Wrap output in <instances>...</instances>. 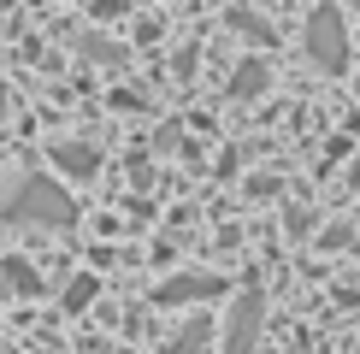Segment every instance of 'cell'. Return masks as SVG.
<instances>
[{
  "instance_id": "cell-1",
  "label": "cell",
  "mask_w": 360,
  "mask_h": 354,
  "mask_svg": "<svg viewBox=\"0 0 360 354\" xmlns=\"http://www.w3.org/2000/svg\"><path fill=\"white\" fill-rule=\"evenodd\" d=\"M6 218H30V225H65L71 218V195L53 177H24L6 195Z\"/></svg>"
},
{
  "instance_id": "cell-2",
  "label": "cell",
  "mask_w": 360,
  "mask_h": 354,
  "mask_svg": "<svg viewBox=\"0 0 360 354\" xmlns=\"http://www.w3.org/2000/svg\"><path fill=\"white\" fill-rule=\"evenodd\" d=\"M307 59L319 71H331V77L349 65V29H342V12L337 6H319L307 18Z\"/></svg>"
},
{
  "instance_id": "cell-3",
  "label": "cell",
  "mask_w": 360,
  "mask_h": 354,
  "mask_svg": "<svg viewBox=\"0 0 360 354\" xmlns=\"http://www.w3.org/2000/svg\"><path fill=\"white\" fill-rule=\"evenodd\" d=\"M260 319H266V295L260 289H243L231 301V319H224V354H248L254 336H260Z\"/></svg>"
},
{
  "instance_id": "cell-4",
  "label": "cell",
  "mask_w": 360,
  "mask_h": 354,
  "mask_svg": "<svg viewBox=\"0 0 360 354\" xmlns=\"http://www.w3.org/2000/svg\"><path fill=\"white\" fill-rule=\"evenodd\" d=\"M213 295H224V277H213V272H184V277H172V284H160L154 301H160V307H177V301H213Z\"/></svg>"
},
{
  "instance_id": "cell-5",
  "label": "cell",
  "mask_w": 360,
  "mask_h": 354,
  "mask_svg": "<svg viewBox=\"0 0 360 354\" xmlns=\"http://www.w3.org/2000/svg\"><path fill=\"white\" fill-rule=\"evenodd\" d=\"M53 166L65 171V177H95V166H101V154L89 142H59L53 148Z\"/></svg>"
},
{
  "instance_id": "cell-6",
  "label": "cell",
  "mask_w": 360,
  "mask_h": 354,
  "mask_svg": "<svg viewBox=\"0 0 360 354\" xmlns=\"http://www.w3.org/2000/svg\"><path fill=\"white\" fill-rule=\"evenodd\" d=\"M207 336H213V324H207V319H189L166 348H172V354H207Z\"/></svg>"
},
{
  "instance_id": "cell-7",
  "label": "cell",
  "mask_w": 360,
  "mask_h": 354,
  "mask_svg": "<svg viewBox=\"0 0 360 354\" xmlns=\"http://www.w3.org/2000/svg\"><path fill=\"white\" fill-rule=\"evenodd\" d=\"M260 88H266V65H260V59H243V65H236V77H231V95L248 100V95H260Z\"/></svg>"
},
{
  "instance_id": "cell-8",
  "label": "cell",
  "mask_w": 360,
  "mask_h": 354,
  "mask_svg": "<svg viewBox=\"0 0 360 354\" xmlns=\"http://www.w3.org/2000/svg\"><path fill=\"white\" fill-rule=\"evenodd\" d=\"M0 277H6V289H18V295H36L41 289V277H36V266H30V260H6V266H0Z\"/></svg>"
},
{
  "instance_id": "cell-9",
  "label": "cell",
  "mask_w": 360,
  "mask_h": 354,
  "mask_svg": "<svg viewBox=\"0 0 360 354\" xmlns=\"http://www.w3.org/2000/svg\"><path fill=\"white\" fill-rule=\"evenodd\" d=\"M95 289H101V277H89V272H83L77 284L65 289V307H89V301H95Z\"/></svg>"
}]
</instances>
